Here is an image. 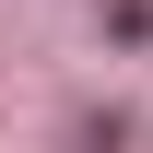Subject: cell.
<instances>
[{
    "mask_svg": "<svg viewBox=\"0 0 153 153\" xmlns=\"http://www.w3.org/2000/svg\"><path fill=\"white\" fill-rule=\"evenodd\" d=\"M106 24H118V47H141L153 36V0H106Z\"/></svg>",
    "mask_w": 153,
    "mask_h": 153,
    "instance_id": "6da1fadb",
    "label": "cell"
}]
</instances>
